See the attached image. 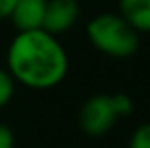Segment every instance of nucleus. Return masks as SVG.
Instances as JSON below:
<instances>
[{"instance_id":"2","label":"nucleus","mask_w":150,"mask_h":148,"mask_svg":"<svg viewBox=\"0 0 150 148\" xmlns=\"http://www.w3.org/2000/svg\"><path fill=\"white\" fill-rule=\"evenodd\" d=\"M86 33L94 49L117 59L131 58L140 45L138 32L120 14L113 12L94 16L86 26Z\"/></svg>"},{"instance_id":"4","label":"nucleus","mask_w":150,"mask_h":148,"mask_svg":"<svg viewBox=\"0 0 150 148\" xmlns=\"http://www.w3.org/2000/svg\"><path fill=\"white\" fill-rule=\"evenodd\" d=\"M79 14L80 7L77 0H47L42 30L58 37L77 23Z\"/></svg>"},{"instance_id":"10","label":"nucleus","mask_w":150,"mask_h":148,"mask_svg":"<svg viewBox=\"0 0 150 148\" xmlns=\"http://www.w3.org/2000/svg\"><path fill=\"white\" fill-rule=\"evenodd\" d=\"M0 148H14V132L9 125L0 122Z\"/></svg>"},{"instance_id":"9","label":"nucleus","mask_w":150,"mask_h":148,"mask_svg":"<svg viewBox=\"0 0 150 148\" xmlns=\"http://www.w3.org/2000/svg\"><path fill=\"white\" fill-rule=\"evenodd\" d=\"M112 101H113V108L117 111L119 118L129 117V115L133 113V110H134L133 99H131V96L126 94V92H115V94H112Z\"/></svg>"},{"instance_id":"11","label":"nucleus","mask_w":150,"mask_h":148,"mask_svg":"<svg viewBox=\"0 0 150 148\" xmlns=\"http://www.w3.org/2000/svg\"><path fill=\"white\" fill-rule=\"evenodd\" d=\"M16 2H18V0H0V21L7 19V18L11 16V12H12Z\"/></svg>"},{"instance_id":"6","label":"nucleus","mask_w":150,"mask_h":148,"mask_svg":"<svg viewBox=\"0 0 150 148\" xmlns=\"http://www.w3.org/2000/svg\"><path fill=\"white\" fill-rule=\"evenodd\" d=\"M119 14L138 33H150V0H119Z\"/></svg>"},{"instance_id":"7","label":"nucleus","mask_w":150,"mask_h":148,"mask_svg":"<svg viewBox=\"0 0 150 148\" xmlns=\"http://www.w3.org/2000/svg\"><path fill=\"white\" fill-rule=\"evenodd\" d=\"M14 89H16V80L12 78V75L9 73V70L0 68V108L11 103Z\"/></svg>"},{"instance_id":"8","label":"nucleus","mask_w":150,"mask_h":148,"mask_svg":"<svg viewBox=\"0 0 150 148\" xmlns=\"http://www.w3.org/2000/svg\"><path fill=\"white\" fill-rule=\"evenodd\" d=\"M127 148H150V122L138 125L133 131Z\"/></svg>"},{"instance_id":"5","label":"nucleus","mask_w":150,"mask_h":148,"mask_svg":"<svg viewBox=\"0 0 150 148\" xmlns=\"http://www.w3.org/2000/svg\"><path fill=\"white\" fill-rule=\"evenodd\" d=\"M47 0H18L9 19L18 32L38 30L44 23Z\"/></svg>"},{"instance_id":"3","label":"nucleus","mask_w":150,"mask_h":148,"mask_svg":"<svg viewBox=\"0 0 150 148\" xmlns=\"http://www.w3.org/2000/svg\"><path fill=\"white\" fill-rule=\"evenodd\" d=\"M119 120V115L113 108L112 94H94L91 96L79 111L80 129L93 138L107 134Z\"/></svg>"},{"instance_id":"1","label":"nucleus","mask_w":150,"mask_h":148,"mask_svg":"<svg viewBox=\"0 0 150 148\" xmlns=\"http://www.w3.org/2000/svg\"><path fill=\"white\" fill-rule=\"evenodd\" d=\"M7 70L25 87L52 89L68 73V54L56 35L42 28L18 32L7 49Z\"/></svg>"}]
</instances>
